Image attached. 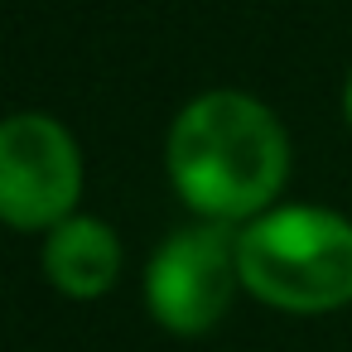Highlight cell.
Segmentation results:
<instances>
[{"instance_id":"cell-1","label":"cell","mask_w":352,"mask_h":352,"mask_svg":"<svg viewBox=\"0 0 352 352\" xmlns=\"http://www.w3.org/2000/svg\"><path fill=\"white\" fill-rule=\"evenodd\" d=\"M289 140L270 107L246 92H203L169 131V179L208 222L261 217L285 188Z\"/></svg>"},{"instance_id":"cell-2","label":"cell","mask_w":352,"mask_h":352,"mask_svg":"<svg viewBox=\"0 0 352 352\" xmlns=\"http://www.w3.org/2000/svg\"><path fill=\"white\" fill-rule=\"evenodd\" d=\"M241 285L285 314H328L352 299V222L323 208H275L236 236Z\"/></svg>"},{"instance_id":"cell-3","label":"cell","mask_w":352,"mask_h":352,"mask_svg":"<svg viewBox=\"0 0 352 352\" xmlns=\"http://www.w3.org/2000/svg\"><path fill=\"white\" fill-rule=\"evenodd\" d=\"M82 193L78 140L44 111L0 121V222L20 232H54L73 217Z\"/></svg>"},{"instance_id":"cell-4","label":"cell","mask_w":352,"mask_h":352,"mask_svg":"<svg viewBox=\"0 0 352 352\" xmlns=\"http://www.w3.org/2000/svg\"><path fill=\"white\" fill-rule=\"evenodd\" d=\"M232 222H198L164 236V246L150 256L145 270V299L150 314L169 333H208L241 285V256H236Z\"/></svg>"},{"instance_id":"cell-5","label":"cell","mask_w":352,"mask_h":352,"mask_svg":"<svg viewBox=\"0 0 352 352\" xmlns=\"http://www.w3.org/2000/svg\"><path fill=\"white\" fill-rule=\"evenodd\" d=\"M44 275L73 299H97L121 275V241L97 217H63L44 236Z\"/></svg>"},{"instance_id":"cell-6","label":"cell","mask_w":352,"mask_h":352,"mask_svg":"<svg viewBox=\"0 0 352 352\" xmlns=\"http://www.w3.org/2000/svg\"><path fill=\"white\" fill-rule=\"evenodd\" d=\"M342 111H347V126H352V78H347V92H342Z\"/></svg>"}]
</instances>
